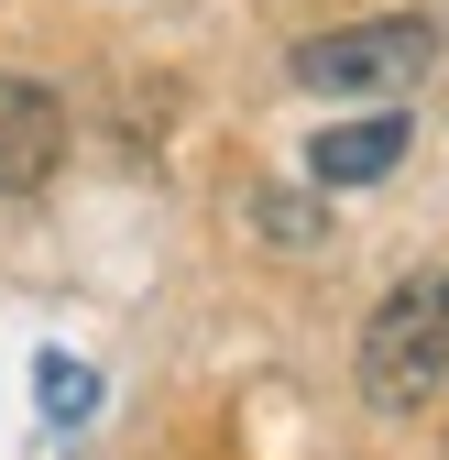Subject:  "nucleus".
<instances>
[{"label": "nucleus", "mask_w": 449, "mask_h": 460, "mask_svg": "<svg viewBox=\"0 0 449 460\" xmlns=\"http://www.w3.org/2000/svg\"><path fill=\"white\" fill-rule=\"evenodd\" d=\"M362 394L383 417H417L449 394V274H406L362 318Z\"/></svg>", "instance_id": "f257e3e1"}, {"label": "nucleus", "mask_w": 449, "mask_h": 460, "mask_svg": "<svg viewBox=\"0 0 449 460\" xmlns=\"http://www.w3.org/2000/svg\"><path fill=\"white\" fill-rule=\"evenodd\" d=\"M427 66H438V33H427L417 12L340 22V33H307V44H296V88H318V99H383V110H395Z\"/></svg>", "instance_id": "f03ea898"}, {"label": "nucleus", "mask_w": 449, "mask_h": 460, "mask_svg": "<svg viewBox=\"0 0 449 460\" xmlns=\"http://www.w3.org/2000/svg\"><path fill=\"white\" fill-rule=\"evenodd\" d=\"M66 164V99L33 77H0V198H33Z\"/></svg>", "instance_id": "7ed1b4c3"}, {"label": "nucleus", "mask_w": 449, "mask_h": 460, "mask_svg": "<svg viewBox=\"0 0 449 460\" xmlns=\"http://www.w3.org/2000/svg\"><path fill=\"white\" fill-rule=\"evenodd\" d=\"M406 164V110H373V121H329L307 143V176L318 187H373V176H395Z\"/></svg>", "instance_id": "20e7f679"}, {"label": "nucleus", "mask_w": 449, "mask_h": 460, "mask_svg": "<svg viewBox=\"0 0 449 460\" xmlns=\"http://www.w3.org/2000/svg\"><path fill=\"white\" fill-rule=\"evenodd\" d=\"M252 230L286 242V252H307V242H329V208H318L307 187H263V198H252Z\"/></svg>", "instance_id": "39448f33"}]
</instances>
